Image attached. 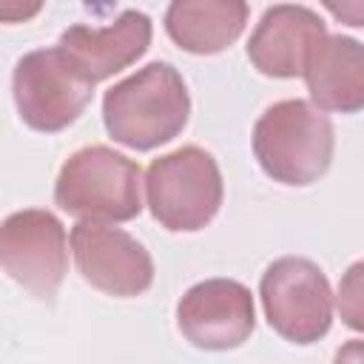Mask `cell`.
Instances as JSON below:
<instances>
[{
  "mask_svg": "<svg viewBox=\"0 0 364 364\" xmlns=\"http://www.w3.org/2000/svg\"><path fill=\"white\" fill-rule=\"evenodd\" d=\"M188 114L191 97L171 63H148L102 97L108 134L134 151H151L171 142L185 128Z\"/></svg>",
  "mask_w": 364,
  "mask_h": 364,
  "instance_id": "1",
  "label": "cell"
},
{
  "mask_svg": "<svg viewBox=\"0 0 364 364\" xmlns=\"http://www.w3.org/2000/svg\"><path fill=\"white\" fill-rule=\"evenodd\" d=\"M253 151L276 182L310 185L330 168L333 125L310 102L282 100L256 119Z\"/></svg>",
  "mask_w": 364,
  "mask_h": 364,
  "instance_id": "2",
  "label": "cell"
},
{
  "mask_svg": "<svg viewBox=\"0 0 364 364\" xmlns=\"http://www.w3.org/2000/svg\"><path fill=\"white\" fill-rule=\"evenodd\" d=\"M54 202L91 225L128 222L142 210V171L105 145L80 148L57 176Z\"/></svg>",
  "mask_w": 364,
  "mask_h": 364,
  "instance_id": "3",
  "label": "cell"
},
{
  "mask_svg": "<svg viewBox=\"0 0 364 364\" xmlns=\"http://www.w3.org/2000/svg\"><path fill=\"white\" fill-rule=\"evenodd\" d=\"M145 188L154 219L168 230H199L222 205L219 165L196 145H185L154 159Z\"/></svg>",
  "mask_w": 364,
  "mask_h": 364,
  "instance_id": "4",
  "label": "cell"
},
{
  "mask_svg": "<svg viewBox=\"0 0 364 364\" xmlns=\"http://www.w3.org/2000/svg\"><path fill=\"white\" fill-rule=\"evenodd\" d=\"M94 80L57 46L26 54L14 65V102L23 122L34 131L68 128L91 102Z\"/></svg>",
  "mask_w": 364,
  "mask_h": 364,
  "instance_id": "5",
  "label": "cell"
},
{
  "mask_svg": "<svg viewBox=\"0 0 364 364\" xmlns=\"http://www.w3.org/2000/svg\"><path fill=\"white\" fill-rule=\"evenodd\" d=\"M262 307L270 327L296 344L318 341L333 321V293L327 276L307 259H276L262 276Z\"/></svg>",
  "mask_w": 364,
  "mask_h": 364,
  "instance_id": "6",
  "label": "cell"
},
{
  "mask_svg": "<svg viewBox=\"0 0 364 364\" xmlns=\"http://www.w3.org/2000/svg\"><path fill=\"white\" fill-rule=\"evenodd\" d=\"M0 267L37 299H51L68 270L65 230L48 210H17L0 222Z\"/></svg>",
  "mask_w": 364,
  "mask_h": 364,
  "instance_id": "7",
  "label": "cell"
},
{
  "mask_svg": "<svg viewBox=\"0 0 364 364\" xmlns=\"http://www.w3.org/2000/svg\"><path fill=\"white\" fill-rule=\"evenodd\" d=\"M71 250L82 279L108 296H139L154 282L148 250L119 228L80 222L71 230Z\"/></svg>",
  "mask_w": 364,
  "mask_h": 364,
  "instance_id": "8",
  "label": "cell"
},
{
  "mask_svg": "<svg viewBox=\"0 0 364 364\" xmlns=\"http://www.w3.org/2000/svg\"><path fill=\"white\" fill-rule=\"evenodd\" d=\"M176 321L193 347L233 350L253 333V296L233 279H208L182 296Z\"/></svg>",
  "mask_w": 364,
  "mask_h": 364,
  "instance_id": "9",
  "label": "cell"
},
{
  "mask_svg": "<svg viewBox=\"0 0 364 364\" xmlns=\"http://www.w3.org/2000/svg\"><path fill=\"white\" fill-rule=\"evenodd\" d=\"M324 37L327 31L316 11L304 6H273L250 34L247 57L267 77H296Z\"/></svg>",
  "mask_w": 364,
  "mask_h": 364,
  "instance_id": "10",
  "label": "cell"
},
{
  "mask_svg": "<svg viewBox=\"0 0 364 364\" xmlns=\"http://www.w3.org/2000/svg\"><path fill=\"white\" fill-rule=\"evenodd\" d=\"M151 43V20L128 9L111 26L91 28V26H71L60 37V48L94 80H105L131 63H136Z\"/></svg>",
  "mask_w": 364,
  "mask_h": 364,
  "instance_id": "11",
  "label": "cell"
},
{
  "mask_svg": "<svg viewBox=\"0 0 364 364\" xmlns=\"http://www.w3.org/2000/svg\"><path fill=\"white\" fill-rule=\"evenodd\" d=\"M307 77V91L313 102L321 111H341V114H355L364 105V51L361 43L353 37H324L304 71Z\"/></svg>",
  "mask_w": 364,
  "mask_h": 364,
  "instance_id": "12",
  "label": "cell"
},
{
  "mask_svg": "<svg viewBox=\"0 0 364 364\" xmlns=\"http://www.w3.org/2000/svg\"><path fill=\"white\" fill-rule=\"evenodd\" d=\"M247 23V6L239 0H176L168 6L165 28L171 40L191 54H216L228 48Z\"/></svg>",
  "mask_w": 364,
  "mask_h": 364,
  "instance_id": "13",
  "label": "cell"
},
{
  "mask_svg": "<svg viewBox=\"0 0 364 364\" xmlns=\"http://www.w3.org/2000/svg\"><path fill=\"white\" fill-rule=\"evenodd\" d=\"M40 11V3H31V6H20V3H0V20H26V17H34Z\"/></svg>",
  "mask_w": 364,
  "mask_h": 364,
  "instance_id": "14",
  "label": "cell"
},
{
  "mask_svg": "<svg viewBox=\"0 0 364 364\" xmlns=\"http://www.w3.org/2000/svg\"><path fill=\"white\" fill-rule=\"evenodd\" d=\"M336 364H364L361 361V341H350L336 353Z\"/></svg>",
  "mask_w": 364,
  "mask_h": 364,
  "instance_id": "15",
  "label": "cell"
}]
</instances>
